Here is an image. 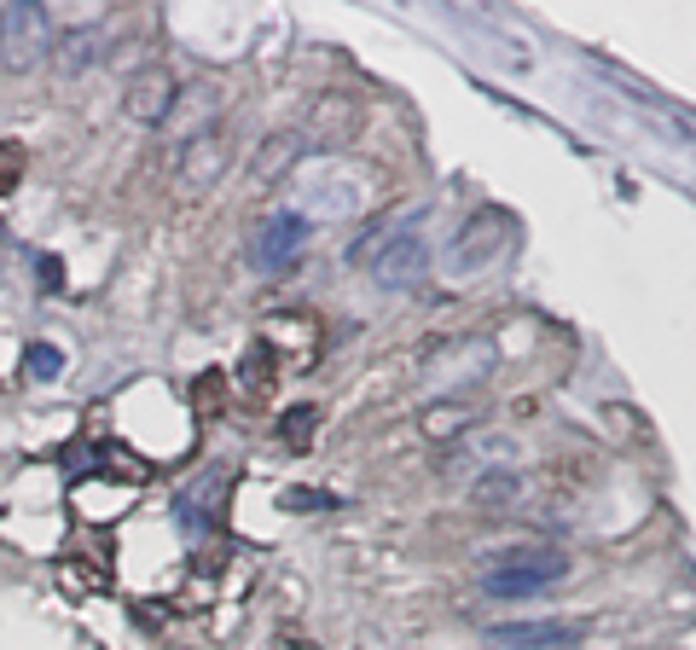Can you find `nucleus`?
I'll list each match as a JSON object with an SVG mask.
<instances>
[{
  "label": "nucleus",
  "mask_w": 696,
  "mask_h": 650,
  "mask_svg": "<svg viewBox=\"0 0 696 650\" xmlns=\"http://www.w3.org/2000/svg\"><path fill=\"white\" fill-rule=\"evenodd\" d=\"M569 575V558L552 552V546H522V552H499L488 563L482 587L488 598H534L540 587H557Z\"/></svg>",
  "instance_id": "f257e3e1"
},
{
  "label": "nucleus",
  "mask_w": 696,
  "mask_h": 650,
  "mask_svg": "<svg viewBox=\"0 0 696 650\" xmlns=\"http://www.w3.org/2000/svg\"><path fill=\"white\" fill-rule=\"evenodd\" d=\"M505 244H511V221H505L499 209H482V215H470L465 232L453 239L447 262H453V273H482L494 256H505Z\"/></svg>",
  "instance_id": "f03ea898"
},
{
  "label": "nucleus",
  "mask_w": 696,
  "mask_h": 650,
  "mask_svg": "<svg viewBox=\"0 0 696 650\" xmlns=\"http://www.w3.org/2000/svg\"><path fill=\"white\" fill-rule=\"evenodd\" d=\"M53 24H47V12L41 7H12L7 12V24H0V47H7V64L12 71H24V64H36L41 53H53Z\"/></svg>",
  "instance_id": "7ed1b4c3"
},
{
  "label": "nucleus",
  "mask_w": 696,
  "mask_h": 650,
  "mask_svg": "<svg viewBox=\"0 0 696 650\" xmlns=\"http://www.w3.org/2000/svg\"><path fill=\"white\" fill-rule=\"evenodd\" d=\"M308 215L302 209H284V215H274V221H267L256 239H250V262H256V268H284V262L296 256L302 244H308Z\"/></svg>",
  "instance_id": "20e7f679"
},
{
  "label": "nucleus",
  "mask_w": 696,
  "mask_h": 650,
  "mask_svg": "<svg viewBox=\"0 0 696 650\" xmlns=\"http://www.w3.org/2000/svg\"><path fill=\"white\" fill-rule=\"evenodd\" d=\"M371 273H378L383 291H413V285H423V273H430V250H423L418 232H401L395 244H383Z\"/></svg>",
  "instance_id": "39448f33"
},
{
  "label": "nucleus",
  "mask_w": 696,
  "mask_h": 650,
  "mask_svg": "<svg viewBox=\"0 0 696 650\" xmlns=\"http://www.w3.org/2000/svg\"><path fill=\"white\" fill-rule=\"evenodd\" d=\"M227 140H220V128H198L192 140H186V152H180V187L186 192H203V187H215L220 175H227Z\"/></svg>",
  "instance_id": "423d86ee"
},
{
  "label": "nucleus",
  "mask_w": 696,
  "mask_h": 650,
  "mask_svg": "<svg viewBox=\"0 0 696 650\" xmlns=\"http://www.w3.org/2000/svg\"><path fill=\"white\" fill-rule=\"evenodd\" d=\"M175 99H180V88H175V76L168 71H145V76H134L128 81V116L134 123H163L168 111H175Z\"/></svg>",
  "instance_id": "0eeeda50"
},
{
  "label": "nucleus",
  "mask_w": 696,
  "mask_h": 650,
  "mask_svg": "<svg viewBox=\"0 0 696 650\" xmlns=\"http://www.w3.org/2000/svg\"><path fill=\"white\" fill-rule=\"evenodd\" d=\"M574 639H581L574 622H505V627H494V645H505V650H569Z\"/></svg>",
  "instance_id": "6e6552de"
},
{
  "label": "nucleus",
  "mask_w": 696,
  "mask_h": 650,
  "mask_svg": "<svg viewBox=\"0 0 696 650\" xmlns=\"http://www.w3.org/2000/svg\"><path fill=\"white\" fill-rule=\"evenodd\" d=\"M53 59H59V71L81 76L88 64L105 59V29H71V36H59L53 41Z\"/></svg>",
  "instance_id": "1a4fd4ad"
},
{
  "label": "nucleus",
  "mask_w": 696,
  "mask_h": 650,
  "mask_svg": "<svg viewBox=\"0 0 696 650\" xmlns=\"http://www.w3.org/2000/svg\"><path fill=\"white\" fill-rule=\"evenodd\" d=\"M24 372L36 378V383H53V378L64 372V355H59L53 343H29V348H24Z\"/></svg>",
  "instance_id": "9d476101"
},
{
  "label": "nucleus",
  "mask_w": 696,
  "mask_h": 650,
  "mask_svg": "<svg viewBox=\"0 0 696 650\" xmlns=\"http://www.w3.org/2000/svg\"><path fill=\"white\" fill-rule=\"evenodd\" d=\"M24 180V145L0 140V192H12Z\"/></svg>",
  "instance_id": "9b49d317"
},
{
  "label": "nucleus",
  "mask_w": 696,
  "mask_h": 650,
  "mask_svg": "<svg viewBox=\"0 0 696 650\" xmlns=\"http://www.w3.org/2000/svg\"><path fill=\"white\" fill-rule=\"evenodd\" d=\"M284 442H291V447H308L314 442V407L284 412Z\"/></svg>",
  "instance_id": "f8f14e48"
},
{
  "label": "nucleus",
  "mask_w": 696,
  "mask_h": 650,
  "mask_svg": "<svg viewBox=\"0 0 696 650\" xmlns=\"http://www.w3.org/2000/svg\"><path fill=\"white\" fill-rule=\"evenodd\" d=\"M41 291H59V262L41 256Z\"/></svg>",
  "instance_id": "ddd939ff"
},
{
  "label": "nucleus",
  "mask_w": 696,
  "mask_h": 650,
  "mask_svg": "<svg viewBox=\"0 0 696 650\" xmlns=\"http://www.w3.org/2000/svg\"><path fill=\"white\" fill-rule=\"evenodd\" d=\"M0 24H7V12H0Z\"/></svg>",
  "instance_id": "4468645a"
}]
</instances>
